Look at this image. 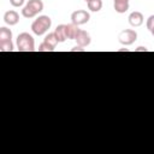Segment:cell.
<instances>
[{
    "label": "cell",
    "mask_w": 154,
    "mask_h": 154,
    "mask_svg": "<svg viewBox=\"0 0 154 154\" xmlns=\"http://www.w3.org/2000/svg\"><path fill=\"white\" fill-rule=\"evenodd\" d=\"M150 34H152V35H153V36H154V28H153V29H152V30H150Z\"/></svg>",
    "instance_id": "21"
},
{
    "label": "cell",
    "mask_w": 154,
    "mask_h": 154,
    "mask_svg": "<svg viewBox=\"0 0 154 154\" xmlns=\"http://www.w3.org/2000/svg\"><path fill=\"white\" fill-rule=\"evenodd\" d=\"M113 8L118 13H125L129 10V2L128 1H120V0H114L113 2Z\"/></svg>",
    "instance_id": "9"
},
{
    "label": "cell",
    "mask_w": 154,
    "mask_h": 154,
    "mask_svg": "<svg viewBox=\"0 0 154 154\" xmlns=\"http://www.w3.org/2000/svg\"><path fill=\"white\" fill-rule=\"evenodd\" d=\"M54 35L57 36L59 42H65L67 40V34H66V24H59L55 30H54Z\"/></svg>",
    "instance_id": "8"
},
{
    "label": "cell",
    "mask_w": 154,
    "mask_h": 154,
    "mask_svg": "<svg viewBox=\"0 0 154 154\" xmlns=\"http://www.w3.org/2000/svg\"><path fill=\"white\" fill-rule=\"evenodd\" d=\"M120 1H128L129 2V0H120Z\"/></svg>",
    "instance_id": "22"
},
{
    "label": "cell",
    "mask_w": 154,
    "mask_h": 154,
    "mask_svg": "<svg viewBox=\"0 0 154 154\" xmlns=\"http://www.w3.org/2000/svg\"><path fill=\"white\" fill-rule=\"evenodd\" d=\"M129 24L131 25V26H134V28H137V26H140V25H142L143 24V20H144V18H143V14L140 12V11H134V12H131L130 14H129Z\"/></svg>",
    "instance_id": "6"
},
{
    "label": "cell",
    "mask_w": 154,
    "mask_h": 154,
    "mask_svg": "<svg viewBox=\"0 0 154 154\" xmlns=\"http://www.w3.org/2000/svg\"><path fill=\"white\" fill-rule=\"evenodd\" d=\"M43 42H46L47 45H49V46H51V47H53V48H55V47H57V45L59 43V41H58L57 36L54 35V32H51V34L46 35V36H45V38H43Z\"/></svg>",
    "instance_id": "13"
},
{
    "label": "cell",
    "mask_w": 154,
    "mask_h": 154,
    "mask_svg": "<svg viewBox=\"0 0 154 154\" xmlns=\"http://www.w3.org/2000/svg\"><path fill=\"white\" fill-rule=\"evenodd\" d=\"M0 51H1V52H12V51H13L12 40L0 41Z\"/></svg>",
    "instance_id": "15"
},
{
    "label": "cell",
    "mask_w": 154,
    "mask_h": 154,
    "mask_svg": "<svg viewBox=\"0 0 154 154\" xmlns=\"http://www.w3.org/2000/svg\"><path fill=\"white\" fill-rule=\"evenodd\" d=\"M26 5H29L37 14L43 10V2H42V0H29Z\"/></svg>",
    "instance_id": "11"
},
{
    "label": "cell",
    "mask_w": 154,
    "mask_h": 154,
    "mask_svg": "<svg viewBox=\"0 0 154 154\" xmlns=\"http://www.w3.org/2000/svg\"><path fill=\"white\" fill-rule=\"evenodd\" d=\"M71 52H84V48L81 47V46H76L75 48L71 49Z\"/></svg>",
    "instance_id": "19"
},
{
    "label": "cell",
    "mask_w": 154,
    "mask_h": 154,
    "mask_svg": "<svg viewBox=\"0 0 154 154\" xmlns=\"http://www.w3.org/2000/svg\"><path fill=\"white\" fill-rule=\"evenodd\" d=\"M17 49L19 52H34L35 41L29 32H20L17 36Z\"/></svg>",
    "instance_id": "1"
},
{
    "label": "cell",
    "mask_w": 154,
    "mask_h": 154,
    "mask_svg": "<svg viewBox=\"0 0 154 154\" xmlns=\"http://www.w3.org/2000/svg\"><path fill=\"white\" fill-rule=\"evenodd\" d=\"M76 42H77V45L78 46H81V47H87V46H89L90 45V42H91V38H90V35L85 31V30H82V29H79V31L77 32V35H76Z\"/></svg>",
    "instance_id": "5"
},
{
    "label": "cell",
    "mask_w": 154,
    "mask_h": 154,
    "mask_svg": "<svg viewBox=\"0 0 154 154\" xmlns=\"http://www.w3.org/2000/svg\"><path fill=\"white\" fill-rule=\"evenodd\" d=\"M52 25V19L48 17V16H40L37 19H35L31 24V30L35 35L37 36H41L43 35Z\"/></svg>",
    "instance_id": "2"
},
{
    "label": "cell",
    "mask_w": 154,
    "mask_h": 154,
    "mask_svg": "<svg viewBox=\"0 0 154 154\" xmlns=\"http://www.w3.org/2000/svg\"><path fill=\"white\" fill-rule=\"evenodd\" d=\"M78 31H79L78 25H76V24H73V23L66 24V34H67V38H69V40H75Z\"/></svg>",
    "instance_id": "10"
},
{
    "label": "cell",
    "mask_w": 154,
    "mask_h": 154,
    "mask_svg": "<svg viewBox=\"0 0 154 154\" xmlns=\"http://www.w3.org/2000/svg\"><path fill=\"white\" fill-rule=\"evenodd\" d=\"M38 52H53L55 48H53V47H51L49 45H47L46 42H42L40 46H38Z\"/></svg>",
    "instance_id": "16"
},
{
    "label": "cell",
    "mask_w": 154,
    "mask_h": 154,
    "mask_svg": "<svg viewBox=\"0 0 154 154\" xmlns=\"http://www.w3.org/2000/svg\"><path fill=\"white\" fill-rule=\"evenodd\" d=\"M84 1H85V2H88V1H90V0H84Z\"/></svg>",
    "instance_id": "23"
},
{
    "label": "cell",
    "mask_w": 154,
    "mask_h": 154,
    "mask_svg": "<svg viewBox=\"0 0 154 154\" xmlns=\"http://www.w3.org/2000/svg\"><path fill=\"white\" fill-rule=\"evenodd\" d=\"M11 38H12V31L6 26H1L0 28V41H7Z\"/></svg>",
    "instance_id": "14"
},
{
    "label": "cell",
    "mask_w": 154,
    "mask_h": 154,
    "mask_svg": "<svg viewBox=\"0 0 154 154\" xmlns=\"http://www.w3.org/2000/svg\"><path fill=\"white\" fill-rule=\"evenodd\" d=\"M89 19H90V14L85 10H77L71 13V23L76 25H83L88 23Z\"/></svg>",
    "instance_id": "4"
},
{
    "label": "cell",
    "mask_w": 154,
    "mask_h": 154,
    "mask_svg": "<svg viewBox=\"0 0 154 154\" xmlns=\"http://www.w3.org/2000/svg\"><path fill=\"white\" fill-rule=\"evenodd\" d=\"M4 22L7 25H16L19 22V14L16 11L10 10V11L5 12V14H4Z\"/></svg>",
    "instance_id": "7"
},
{
    "label": "cell",
    "mask_w": 154,
    "mask_h": 154,
    "mask_svg": "<svg viewBox=\"0 0 154 154\" xmlns=\"http://www.w3.org/2000/svg\"><path fill=\"white\" fill-rule=\"evenodd\" d=\"M153 28H154V14L149 16L148 19H147V29L150 31Z\"/></svg>",
    "instance_id": "17"
},
{
    "label": "cell",
    "mask_w": 154,
    "mask_h": 154,
    "mask_svg": "<svg viewBox=\"0 0 154 154\" xmlns=\"http://www.w3.org/2000/svg\"><path fill=\"white\" fill-rule=\"evenodd\" d=\"M137 40V32L132 29H125L119 32L118 41L124 46H130Z\"/></svg>",
    "instance_id": "3"
},
{
    "label": "cell",
    "mask_w": 154,
    "mask_h": 154,
    "mask_svg": "<svg viewBox=\"0 0 154 154\" xmlns=\"http://www.w3.org/2000/svg\"><path fill=\"white\" fill-rule=\"evenodd\" d=\"M87 5L91 12H99L102 8V0H90L87 2Z\"/></svg>",
    "instance_id": "12"
},
{
    "label": "cell",
    "mask_w": 154,
    "mask_h": 154,
    "mask_svg": "<svg viewBox=\"0 0 154 154\" xmlns=\"http://www.w3.org/2000/svg\"><path fill=\"white\" fill-rule=\"evenodd\" d=\"M147 51H148V49H147L146 47H142V46H141V47H137V48L135 49V52H147Z\"/></svg>",
    "instance_id": "20"
},
{
    "label": "cell",
    "mask_w": 154,
    "mask_h": 154,
    "mask_svg": "<svg viewBox=\"0 0 154 154\" xmlns=\"http://www.w3.org/2000/svg\"><path fill=\"white\" fill-rule=\"evenodd\" d=\"M24 1H25V0H10V4H11L13 7H20V6H23Z\"/></svg>",
    "instance_id": "18"
}]
</instances>
